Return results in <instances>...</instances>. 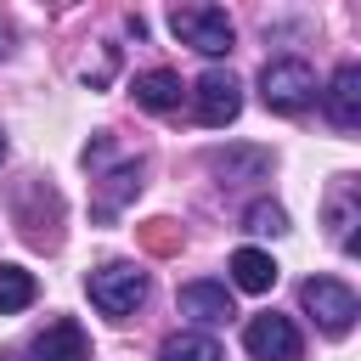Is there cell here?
<instances>
[{
    "instance_id": "cell-10",
    "label": "cell",
    "mask_w": 361,
    "mask_h": 361,
    "mask_svg": "<svg viewBox=\"0 0 361 361\" xmlns=\"http://www.w3.org/2000/svg\"><path fill=\"white\" fill-rule=\"evenodd\" d=\"M327 226H333V243H338L344 254L361 248V237H355V226H361V209H355V175H338V180H333V192H327Z\"/></svg>"
},
{
    "instance_id": "cell-19",
    "label": "cell",
    "mask_w": 361,
    "mask_h": 361,
    "mask_svg": "<svg viewBox=\"0 0 361 361\" xmlns=\"http://www.w3.org/2000/svg\"><path fill=\"white\" fill-rule=\"evenodd\" d=\"M6 361H17V355H6Z\"/></svg>"
},
{
    "instance_id": "cell-12",
    "label": "cell",
    "mask_w": 361,
    "mask_h": 361,
    "mask_svg": "<svg viewBox=\"0 0 361 361\" xmlns=\"http://www.w3.org/2000/svg\"><path fill=\"white\" fill-rule=\"evenodd\" d=\"M34 355H39V361H96L79 322H51V327L34 338Z\"/></svg>"
},
{
    "instance_id": "cell-8",
    "label": "cell",
    "mask_w": 361,
    "mask_h": 361,
    "mask_svg": "<svg viewBox=\"0 0 361 361\" xmlns=\"http://www.w3.org/2000/svg\"><path fill=\"white\" fill-rule=\"evenodd\" d=\"M180 316H192V322H197V333H203V327L231 322V316H237L231 288H226V282H186V288H180Z\"/></svg>"
},
{
    "instance_id": "cell-4",
    "label": "cell",
    "mask_w": 361,
    "mask_h": 361,
    "mask_svg": "<svg viewBox=\"0 0 361 361\" xmlns=\"http://www.w3.org/2000/svg\"><path fill=\"white\" fill-rule=\"evenodd\" d=\"M169 34L180 45H192L197 56H226L237 45V28H231V17L220 6H175L169 11Z\"/></svg>"
},
{
    "instance_id": "cell-1",
    "label": "cell",
    "mask_w": 361,
    "mask_h": 361,
    "mask_svg": "<svg viewBox=\"0 0 361 361\" xmlns=\"http://www.w3.org/2000/svg\"><path fill=\"white\" fill-rule=\"evenodd\" d=\"M316 96H322V85H316V68L305 56H271L259 68V102L271 113H288V118L293 113H310Z\"/></svg>"
},
{
    "instance_id": "cell-11",
    "label": "cell",
    "mask_w": 361,
    "mask_h": 361,
    "mask_svg": "<svg viewBox=\"0 0 361 361\" xmlns=\"http://www.w3.org/2000/svg\"><path fill=\"white\" fill-rule=\"evenodd\" d=\"M130 96H135V107H147V113H175L180 96H186V85H180V73H169V68H147V73L130 79Z\"/></svg>"
},
{
    "instance_id": "cell-15",
    "label": "cell",
    "mask_w": 361,
    "mask_h": 361,
    "mask_svg": "<svg viewBox=\"0 0 361 361\" xmlns=\"http://www.w3.org/2000/svg\"><path fill=\"white\" fill-rule=\"evenodd\" d=\"M209 169L226 175V180H259L271 169V152L265 147H231V152H209Z\"/></svg>"
},
{
    "instance_id": "cell-13",
    "label": "cell",
    "mask_w": 361,
    "mask_h": 361,
    "mask_svg": "<svg viewBox=\"0 0 361 361\" xmlns=\"http://www.w3.org/2000/svg\"><path fill=\"white\" fill-rule=\"evenodd\" d=\"M231 288L243 293H271L276 288V259L265 248H237L231 254Z\"/></svg>"
},
{
    "instance_id": "cell-14",
    "label": "cell",
    "mask_w": 361,
    "mask_h": 361,
    "mask_svg": "<svg viewBox=\"0 0 361 361\" xmlns=\"http://www.w3.org/2000/svg\"><path fill=\"white\" fill-rule=\"evenodd\" d=\"M158 361H226L220 338L214 333H197V327H180L158 344Z\"/></svg>"
},
{
    "instance_id": "cell-2",
    "label": "cell",
    "mask_w": 361,
    "mask_h": 361,
    "mask_svg": "<svg viewBox=\"0 0 361 361\" xmlns=\"http://www.w3.org/2000/svg\"><path fill=\"white\" fill-rule=\"evenodd\" d=\"M147 271L135 265V259H107V265H96L90 276H85V293H90V305L102 310V316H113V322H124V316H135L141 305H147Z\"/></svg>"
},
{
    "instance_id": "cell-3",
    "label": "cell",
    "mask_w": 361,
    "mask_h": 361,
    "mask_svg": "<svg viewBox=\"0 0 361 361\" xmlns=\"http://www.w3.org/2000/svg\"><path fill=\"white\" fill-rule=\"evenodd\" d=\"M299 305L310 310V322H316L327 338H344V333L355 327V316H361L355 288L338 282V276H305V282H299Z\"/></svg>"
},
{
    "instance_id": "cell-16",
    "label": "cell",
    "mask_w": 361,
    "mask_h": 361,
    "mask_svg": "<svg viewBox=\"0 0 361 361\" xmlns=\"http://www.w3.org/2000/svg\"><path fill=\"white\" fill-rule=\"evenodd\" d=\"M39 299V282H34V271H23V265H0V316H17V310H28Z\"/></svg>"
},
{
    "instance_id": "cell-9",
    "label": "cell",
    "mask_w": 361,
    "mask_h": 361,
    "mask_svg": "<svg viewBox=\"0 0 361 361\" xmlns=\"http://www.w3.org/2000/svg\"><path fill=\"white\" fill-rule=\"evenodd\" d=\"M141 175H147V164H141V158H124L118 169H107V175L96 180V220H113V214L141 192Z\"/></svg>"
},
{
    "instance_id": "cell-18",
    "label": "cell",
    "mask_w": 361,
    "mask_h": 361,
    "mask_svg": "<svg viewBox=\"0 0 361 361\" xmlns=\"http://www.w3.org/2000/svg\"><path fill=\"white\" fill-rule=\"evenodd\" d=\"M0 164H6V135H0Z\"/></svg>"
},
{
    "instance_id": "cell-17",
    "label": "cell",
    "mask_w": 361,
    "mask_h": 361,
    "mask_svg": "<svg viewBox=\"0 0 361 361\" xmlns=\"http://www.w3.org/2000/svg\"><path fill=\"white\" fill-rule=\"evenodd\" d=\"M243 231H248V237H282V231H288V209L271 203V197H259V203L243 209Z\"/></svg>"
},
{
    "instance_id": "cell-5",
    "label": "cell",
    "mask_w": 361,
    "mask_h": 361,
    "mask_svg": "<svg viewBox=\"0 0 361 361\" xmlns=\"http://www.w3.org/2000/svg\"><path fill=\"white\" fill-rule=\"evenodd\" d=\"M243 344H248L254 361H305V338H299V327H293L288 316H276V310L248 316Z\"/></svg>"
},
{
    "instance_id": "cell-7",
    "label": "cell",
    "mask_w": 361,
    "mask_h": 361,
    "mask_svg": "<svg viewBox=\"0 0 361 361\" xmlns=\"http://www.w3.org/2000/svg\"><path fill=\"white\" fill-rule=\"evenodd\" d=\"M322 113L333 130H361V62H344L327 85H322Z\"/></svg>"
},
{
    "instance_id": "cell-6",
    "label": "cell",
    "mask_w": 361,
    "mask_h": 361,
    "mask_svg": "<svg viewBox=\"0 0 361 361\" xmlns=\"http://www.w3.org/2000/svg\"><path fill=\"white\" fill-rule=\"evenodd\" d=\"M192 102H197V124L226 130V124L243 113V85H237L231 68H209V73L192 85Z\"/></svg>"
}]
</instances>
